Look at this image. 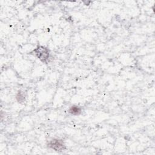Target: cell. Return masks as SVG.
Masks as SVG:
<instances>
[{"label": "cell", "mask_w": 155, "mask_h": 155, "mask_svg": "<svg viewBox=\"0 0 155 155\" xmlns=\"http://www.w3.org/2000/svg\"><path fill=\"white\" fill-rule=\"evenodd\" d=\"M35 55L43 62H46L50 56L49 50L44 46H38L33 50Z\"/></svg>", "instance_id": "obj_1"}, {"label": "cell", "mask_w": 155, "mask_h": 155, "mask_svg": "<svg viewBox=\"0 0 155 155\" xmlns=\"http://www.w3.org/2000/svg\"><path fill=\"white\" fill-rule=\"evenodd\" d=\"M48 147L55 151H61L64 149V144L62 140L58 139H54L51 140L48 142Z\"/></svg>", "instance_id": "obj_2"}, {"label": "cell", "mask_w": 155, "mask_h": 155, "mask_svg": "<svg viewBox=\"0 0 155 155\" xmlns=\"http://www.w3.org/2000/svg\"><path fill=\"white\" fill-rule=\"evenodd\" d=\"M82 111V108L78 105H72L68 109V113L73 115H79Z\"/></svg>", "instance_id": "obj_3"}]
</instances>
